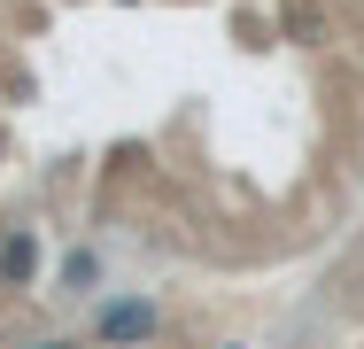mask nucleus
I'll return each instance as SVG.
<instances>
[{
	"instance_id": "f257e3e1",
	"label": "nucleus",
	"mask_w": 364,
	"mask_h": 349,
	"mask_svg": "<svg viewBox=\"0 0 364 349\" xmlns=\"http://www.w3.org/2000/svg\"><path fill=\"white\" fill-rule=\"evenodd\" d=\"M155 334H163V303L155 295H101L93 303V326H85L93 349H147Z\"/></svg>"
},
{
	"instance_id": "f03ea898",
	"label": "nucleus",
	"mask_w": 364,
	"mask_h": 349,
	"mask_svg": "<svg viewBox=\"0 0 364 349\" xmlns=\"http://www.w3.org/2000/svg\"><path fill=\"white\" fill-rule=\"evenodd\" d=\"M0 264H8V295H23L39 264H47V249H39V225H8L0 233Z\"/></svg>"
},
{
	"instance_id": "7ed1b4c3",
	"label": "nucleus",
	"mask_w": 364,
	"mask_h": 349,
	"mask_svg": "<svg viewBox=\"0 0 364 349\" xmlns=\"http://www.w3.org/2000/svg\"><path fill=\"white\" fill-rule=\"evenodd\" d=\"M55 295H70V303H101V249L77 241L70 256L55 264Z\"/></svg>"
},
{
	"instance_id": "20e7f679",
	"label": "nucleus",
	"mask_w": 364,
	"mask_h": 349,
	"mask_svg": "<svg viewBox=\"0 0 364 349\" xmlns=\"http://www.w3.org/2000/svg\"><path fill=\"white\" fill-rule=\"evenodd\" d=\"M279 16H287L294 39H302V31H318V0H279Z\"/></svg>"
},
{
	"instance_id": "39448f33",
	"label": "nucleus",
	"mask_w": 364,
	"mask_h": 349,
	"mask_svg": "<svg viewBox=\"0 0 364 349\" xmlns=\"http://www.w3.org/2000/svg\"><path fill=\"white\" fill-rule=\"evenodd\" d=\"M31 349H85L77 334H55V342H31Z\"/></svg>"
},
{
	"instance_id": "423d86ee",
	"label": "nucleus",
	"mask_w": 364,
	"mask_h": 349,
	"mask_svg": "<svg viewBox=\"0 0 364 349\" xmlns=\"http://www.w3.org/2000/svg\"><path fill=\"white\" fill-rule=\"evenodd\" d=\"M0 295H8V264H0Z\"/></svg>"
},
{
	"instance_id": "0eeeda50",
	"label": "nucleus",
	"mask_w": 364,
	"mask_h": 349,
	"mask_svg": "<svg viewBox=\"0 0 364 349\" xmlns=\"http://www.w3.org/2000/svg\"><path fill=\"white\" fill-rule=\"evenodd\" d=\"M218 349H248V342H218Z\"/></svg>"
}]
</instances>
